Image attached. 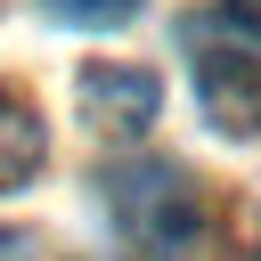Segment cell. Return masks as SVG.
I'll return each instance as SVG.
<instances>
[{
    "mask_svg": "<svg viewBox=\"0 0 261 261\" xmlns=\"http://www.w3.org/2000/svg\"><path fill=\"white\" fill-rule=\"evenodd\" d=\"M41 114L16 98V90H0V196H16L33 171H41Z\"/></svg>",
    "mask_w": 261,
    "mask_h": 261,
    "instance_id": "4",
    "label": "cell"
},
{
    "mask_svg": "<svg viewBox=\"0 0 261 261\" xmlns=\"http://www.w3.org/2000/svg\"><path fill=\"white\" fill-rule=\"evenodd\" d=\"M253 261H261V253H253Z\"/></svg>",
    "mask_w": 261,
    "mask_h": 261,
    "instance_id": "8",
    "label": "cell"
},
{
    "mask_svg": "<svg viewBox=\"0 0 261 261\" xmlns=\"http://www.w3.org/2000/svg\"><path fill=\"white\" fill-rule=\"evenodd\" d=\"M57 24H82V33H114V24H130L147 0H41Z\"/></svg>",
    "mask_w": 261,
    "mask_h": 261,
    "instance_id": "5",
    "label": "cell"
},
{
    "mask_svg": "<svg viewBox=\"0 0 261 261\" xmlns=\"http://www.w3.org/2000/svg\"><path fill=\"white\" fill-rule=\"evenodd\" d=\"M16 253H24V237H8V228H0V261H16Z\"/></svg>",
    "mask_w": 261,
    "mask_h": 261,
    "instance_id": "7",
    "label": "cell"
},
{
    "mask_svg": "<svg viewBox=\"0 0 261 261\" xmlns=\"http://www.w3.org/2000/svg\"><path fill=\"white\" fill-rule=\"evenodd\" d=\"M106 212L130 245V261H204V188L179 163H122L106 171Z\"/></svg>",
    "mask_w": 261,
    "mask_h": 261,
    "instance_id": "1",
    "label": "cell"
},
{
    "mask_svg": "<svg viewBox=\"0 0 261 261\" xmlns=\"http://www.w3.org/2000/svg\"><path fill=\"white\" fill-rule=\"evenodd\" d=\"M163 106V82L147 65H90L82 73V122L106 130V139H139Z\"/></svg>",
    "mask_w": 261,
    "mask_h": 261,
    "instance_id": "2",
    "label": "cell"
},
{
    "mask_svg": "<svg viewBox=\"0 0 261 261\" xmlns=\"http://www.w3.org/2000/svg\"><path fill=\"white\" fill-rule=\"evenodd\" d=\"M228 8V24H245V33H261V0H220Z\"/></svg>",
    "mask_w": 261,
    "mask_h": 261,
    "instance_id": "6",
    "label": "cell"
},
{
    "mask_svg": "<svg viewBox=\"0 0 261 261\" xmlns=\"http://www.w3.org/2000/svg\"><path fill=\"white\" fill-rule=\"evenodd\" d=\"M196 90L212 130H253L261 122V57L228 49V41H196Z\"/></svg>",
    "mask_w": 261,
    "mask_h": 261,
    "instance_id": "3",
    "label": "cell"
}]
</instances>
